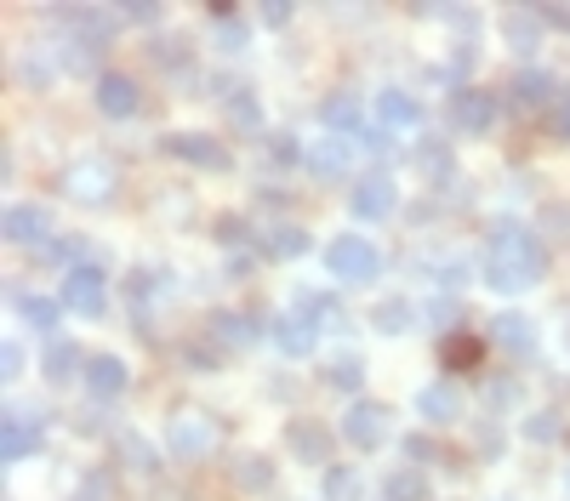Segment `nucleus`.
Segmentation results:
<instances>
[{
  "label": "nucleus",
  "mask_w": 570,
  "mask_h": 501,
  "mask_svg": "<svg viewBox=\"0 0 570 501\" xmlns=\"http://www.w3.org/2000/svg\"><path fill=\"white\" fill-rule=\"evenodd\" d=\"M423 166L434 171V178H445V171H451V155H445L439 143H428V148H423Z\"/></svg>",
  "instance_id": "4c0bfd02"
},
{
  "label": "nucleus",
  "mask_w": 570,
  "mask_h": 501,
  "mask_svg": "<svg viewBox=\"0 0 570 501\" xmlns=\"http://www.w3.org/2000/svg\"><path fill=\"white\" fill-rule=\"evenodd\" d=\"M342 439H349L354 450H377L388 439V411L371 405V399H354L349 416H342Z\"/></svg>",
  "instance_id": "423d86ee"
},
{
  "label": "nucleus",
  "mask_w": 570,
  "mask_h": 501,
  "mask_svg": "<svg viewBox=\"0 0 570 501\" xmlns=\"http://www.w3.org/2000/svg\"><path fill=\"white\" fill-rule=\"evenodd\" d=\"M0 450H7V462H23V456H35L40 450V421H29V416H7V433H0Z\"/></svg>",
  "instance_id": "a211bd4d"
},
{
  "label": "nucleus",
  "mask_w": 570,
  "mask_h": 501,
  "mask_svg": "<svg viewBox=\"0 0 570 501\" xmlns=\"http://www.w3.org/2000/svg\"><path fill=\"white\" fill-rule=\"evenodd\" d=\"M275 337H280V347H286L291 359H308L319 331H314V325H308L303 314H280V319H275Z\"/></svg>",
  "instance_id": "aec40b11"
},
{
  "label": "nucleus",
  "mask_w": 570,
  "mask_h": 501,
  "mask_svg": "<svg viewBox=\"0 0 570 501\" xmlns=\"http://www.w3.org/2000/svg\"><path fill=\"white\" fill-rule=\"evenodd\" d=\"M40 370L52 376V382H69L74 370L86 376V359H81V347H69V342H52V347H46V365H40Z\"/></svg>",
  "instance_id": "cd10ccee"
},
{
  "label": "nucleus",
  "mask_w": 570,
  "mask_h": 501,
  "mask_svg": "<svg viewBox=\"0 0 570 501\" xmlns=\"http://www.w3.org/2000/svg\"><path fill=\"white\" fill-rule=\"evenodd\" d=\"M63 188H69L74 199H104V194H109V171H104V166H74L69 178H63Z\"/></svg>",
  "instance_id": "bb28decb"
},
{
  "label": "nucleus",
  "mask_w": 570,
  "mask_h": 501,
  "mask_svg": "<svg viewBox=\"0 0 570 501\" xmlns=\"http://www.w3.org/2000/svg\"><path fill=\"white\" fill-rule=\"evenodd\" d=\"M58 303L69 314H81V319H104L109 308V296H104V273L97 268H69V280H63V296Z\"/></svg>",
  "instance_id": "7ed1b4c3"
},
{
  "label": "nucleus",
  "mask_w": 570,
  "mask_h": 501,
  "mask_svg": "<svg viewBox=\"0 0 570 501\" xmlns=\"http://www.w3.org/2000/svg\"><path fill=\"white\" fill-rule=\"evenodd\" d=\"M296 308H303V319L314 325V331H319V325H331V319H337V303H331L326 291H296Z\"/></svg>",
  "instance_id": "473e14b6"
},
{
  "label": "nucleus",
  "mask_w": 570,
  "mask_h": 501,
  "mask_svg": "<svg viewBox=\"0 0 570 501\" xmlns=\"http://www.w3.org/2000/svg\"><path fill=\"white\" fill-rule=\"evenodd\" d=\"M46 222L52 217H46L40 206H12L7 211V240L12 245H35V240H46Z\"/></svg>",
  "instance_id": "412c9836"
},
{
  "label": "nucleus",
  "mask_w": 570,
  "mask_h": 501,
  "mask_svg": "<svg viewBox=\"0 0 570 501\" xmlns=\"http://www.w3.org/2000/svg\"><path fill=\"white\" fill-rule=\"evenodd\" d=\"M502 29L513 52H536V35H542V12L536 7H508L502 12Z\"/></svg>",
  "instance_id": "6ab92c4d"
},
{
  "label": "nucleus",
  "mask_w": 570,
  "mask_h": 501,
  "mask_svg": "<svg viewBox=\"0 0 570 501\" xmlns=\"http://www.w3.org/2000/svg\"><path fill=\"white\" fill-rule=\"evenodd\" d=\"M319 114H326V125H331L337 137H360V132H365V125H360L365 109H360V97H354V91H331Z\"/></svg>",
  "instance_id": "f3484780"
},
{
  "label": "nucleus",
  "mask_w": 570,
  "mask_h": 501,
  "mask_svg": "<svg viewBox=\"0 0 570 501\" xmlns=\"http://www.w3.org/2000/svg\"><path fill=\"white\" fill-rule=\"evenodd\" d=\"M439 359L451 365V370H474V365L485 359V337H468V331L445 337V342H439Z\"/></svg>",
  "instance_id": "4be33fe9"
},
{
  "label": "nucleus",
  "mask_w": 570,
  "mask_h": 501,
  "mask_svg": "<svg viewBox=\"0 0 570 501\" xmlns=\"http://www.w3.org/2000/svg\"><path fill=\"white\" fill-rule=\"evenodd\" d=\"M542 268H548V250H542V240L525 229V222H502V229L490 234V245H485V280H490V291L519 296L525 285L542 280Z\"/></svg>",
  "instance_id": "f257e3e1"
},
{
  "label": "nucleus",
  "mask_w": 570,
  "mask_h": 501,
  "mask_svg": "<svg viewBox=\"0 0 570 501\" xmlns=\"http://www.w3.org/2000/svg\"><path fill=\"white\" fill-rule=\"evenodd\" d=\"M383 501H428V479L416 467H393L383 479Z\"/></svg>",
  "instance_id": "b1692460"
},
{
  "label": "nucleus",
  "mask_w": 570,
  "mask_h": 501,
  "mask_svg": "<svg viewBox=\"0 0 570 501\" xmlns=\"http://www.w3.org/2000/svg\"><path fill=\"white\" fill-rule=\"evenodd\" d=\"M411 325H416V308L400 303V296H388V303L377 308V331L383 337H400V331H411Z\"/></svg>",
  "instance_id": "7c9ffc66"
},
{
  "label": "nucleus",
  "mask_w": 570,
  "mask_h": 501,
  "mask_svg": "<svg viewBox=\"0 0 570 501\" xmlns=\"http://www.w3.org/2000/svg\"><path fill=\"white\" fill-rule=\"evenodd\" d=\"M416 411H423V421H457L462 416V393L451 382H428L423 393H416Z\"/></svg>",
  "instance_id": "dca6fc26"
},
{
  "label": "nucleus",
  "mask_w": 570,
  "mask_h": 501,
  "mask_svg": "<svg viewBox=\"0 0 570 501\" xmlns=\"http://www.w3.org/2000/svg\"><path fill=\"white\" fill-rule=\"evenodd\" d=\"M559 97H565V91H559V81H554L548 69H519V74H513V103H519V109H554Z\"/></svg>",
  "instance_id": "1a4fd4ad"
},
{
  "label": "nucleus",
  "mask_w": 570,
  "mask_h": 501,
  "mask_svg": "<svg viewBox=\"0 0 570 501\" xmlns=\"http://www.w3.org/2000/svg\"><path fill=\"white\" fill-rule=\"evenodd\" d=\"M377 120H383V132H411L416 120H423V109H416V97L400 91V86H388L377 97Z\"/></svg>",
  "instance_id": "2eb2a0df"
},
{
  "label": "nucleus",
  "mask_w": 570,
  "mask_h": 501,
  "mask_svg": "<svg viewBox=\"0 0 570 501\" xmlns=\"http://www.w3.org/2000/svg\"><path fill=\"white\" fill-rule=\"evenodd\" d=\"M490 342L508 347L513 359H525L531 347H536V331H531V319H525V314H497V319H490Z\"/></svg>",
  "instance_id": "4468645a"
},
{
  "label": "nucleus",
  "mask_w": 570,
  "mask_h": 501,
  "mask_svg": "<svg viewBox=\"0 0 570 501\" xmlns=\"http://www.w3.org/2000/svg\"><path fill=\"white\" fill-rule=\"evenodd\" d=\"M303 166L319 171V178H342V171L354 166V137H337V132L314 137V143L303 148Z\"/></svg>",
  "instance_id": "0eeeda50"
},
{
  "label": "nucleus",
  "mask_w": 570,
  "mask_h": 501,
  "mask_svg": "<svg viewBox=\"0 0 570 501\" xmlns=\"http://www.w3.org/2000/svg\"><path fill=\"white\" fill-rule=\"evenodd\" d=\"M137 103H143V91L126 81V74H104V81H97V109L104 114L126 120V114H137Z\"/></svg>",
  "instance_id": "ddd939ff"
},
{
  "label": "nucleus",
  "mask_w": 570,
  "mask_h": 501,
  "mask_svg": "<svg viewBox=\"0 0 570 501\" xmlns=\"http://www.w3.org/2000/svg\"><path fill=\"white\" fill-rule=\"evenodd\" d=\"M326 268L337 273L342 285H371L383 273V257H377V245H371L365 234H337L326 245Z\"/></svg>",
  "instance_id": "f03ea898"
},
{
  "label": "nucleus",
  "mask_w": 570,
  "mask_h": 501,
  "mask_svg": "<svg viewBox=\"0 0 570 501\" xmlns=\"http://www.w3.org/2000/svg\"><path fill=\"white\" fill-rule=\"evenodd\" d=\"M326 382H331V388H342V393H354V388L365 382V365H360V354H337V359L326 365Z\"/></svg>",
  "instance_id": "2f4dec72"
},
{
  "label": "nucleus",
  "mask_w": 570,
  "mask_h": 501,
  "mask_svg": "<svg viewBox=\"0 0 570 501\" xmlns=\"http://www.w3.org/2000/svg\"><path fill=\"white\" fill-rule=\"evenodd\" d=\"M291 0H268V7H263V23H275V29H280V23H291Z\"/></svg>",
  "instance_id": "ea45409f"
},
{
  "label": "nucleus",
  "mask_w": 570,
  "mask_h": 501,
  "mask_svg": "<svg viewBox=\"0 0 570 501\" xmlns=\"http://www.w3.org/2000/svg\"><path fill=\"white\" fill-rule=\"evenodd\" d=\"M17 314L35 325V331H58V314L63 303H52V296H17Z\"/></svg>",
  "instance_id": "c756f323"
},
{
  "label": "nucleus",
  "mask_w": 570,
  "mask_h": 501,
  "mask_svg": "<svg viewBox=\"0 0 570 501\" xmlns=\"http://www.w3.org/2000/svg\"><path fill=\"white\" fill-rule=\"evenodd\" d=\"M349 206H354L360 222H383L393 206H400V188H393V178H360Z\"/></svg>",
  "instance_id": "6e6552de"
},
{
  "label": "nucleus",
  "mask_w": 570,
  "mask_h": 501,
  "mask_svg": "<svg viewBox=\"0 0 570 501\" xmlns=\"http://www.w3.org/2000/svg\"><path fill=\"white\" fill-rule=\"evenodd\" d=\"M160 148H166L171 160H189V166H206V171H229L234 166L229 148H222L217 137H206V132H171Z\"/></svg>",
  "instance_id": "20e7f679"
},
{
  "label": "nucleus",
  "mask_w": 570,
  "mask_h": 501,
  "mask_svg": "<svg viewBox=\"0 0 570 501\" xmlns=\"http://www.w3.org/2000/svg\"><path fill=\"white\" fill-rule=\"evenodd\" d=\"M490 120H497V97H490L485 86H457L451 91V125L468 137L490 132Z\"/></svg>",
  "instance_id": "39448f33"
},
{
  "label": "nucleus",
  "mask_w": 570,
  "mask_h": 501,
  "mask_svg": "<svg viewBox=\"0 0 570 501\" xmlns=\"http://www.w3.org/2000/svg\"><path fill=\"white\" fill-rule=\"evenodd\" d=\"M229 120L240 125V132H252V137H263V103H257V97L252 91H229Z\"/></svg>",
  "instance_id": "c85d7f7f"
},
{
  "label": "nucleus",
  "mask_w": 570,
  "mask_h": 501,
  "mask_svg": "<svg viewBox=\"0 0 570 501\" xmlns=\"http://www.w3.org/2000/svg\"><path fill=\"white\" fill-rule=\"evenodd\" d=\"M548 125H554V137H565V143H570V91H565V97H559V103H554Z\"/></svg>",
  "instance_id": "e433bc0d"
},
{
  "label": "nucleus",
  "mask_w": 570,
  "mask_h": 501,
  "mask_svg": "<svg viewBox=\"0 0 570 501\" xmlns=\"http://www.w3.org/2000/svg\"><path fill=\"white\" fill-rule=\"evenodd\" d=\"M86 388L97 399H120L126 393V359H114V354H86Z\"/></svg>",
  "instance_id": "f8f14e48"
},
{
  "label": "nucleus",
  "mask_w": 570,
  "mask_h": 501,
  "mask_svg": "<svg viewBox=\"0 0 570 501\" xmlns=\"http://www.w3.org/2000/svg\"><path fill=\"white\" fill-rule=\"evenodd\" d=\"M559 433H565L559 411H536V416H525V439H531V444H554Z\"/></svg>",
  "instance_id": "72a5a7b5"
},
{
  "label": "nucleus",
  "mask_w": 570,
  "mask_h": 501,
  "mask_svg": "<svg viewBox=\"0 0 570 501\" xmlns=\"http://www.w3.org/2000/svg\"><path fill=\"white\" fill-rule=\"evenodd\" d=\"M240 479H245V485H275V467H268V462H245Z\"/></svg>",
  "instance_id": "58836bf2"
},
{
  "label": "nucleus",
  "mask_w": 570,
  "mask_h": 501,
  "mask_svg": "<svg viewBox=\"0 0 570 501\" xmlns=\"http://www.w3.org/2000/svg\"><path fill=\"white\" fill-rule=\"evenodd\" d=\"M211 337L229 342V347H252L257 342V319H245V314H211Z\"/></svg>",
  "instance_id": "a878e982"
},
{
  "label": "nucleus",
  "mask_w": 570,
  "mask_h": 501,
  "mask_svg": "<svg viewBox=\"0 0 570 501\" xmlns=\"http://www.w3.org/2000/svg\"><path fill=\"white\" fill-rule=\"evenodd\" d=\"M0 370H7V376H17V370H23V347H17V342L0 347Z\"/></svg>",
  "instance_id": "79ce46f5"
},
{
  "label": "nucleus",
  "mask_w": 570,
  "mask_h": 501,
  "mask_svg": "<svg viewBox=\"0 0 570 501\" xmlns=\"http://www.w3.org/2000/svg\"><path fill=\"white\" fill-rule=\"evenodd\" d=\"M263 250H268V257H303L308 234L296 229V222H268V229H263Z\"/></svg>",
  "instance_id": "5701e85b"
},
{
  "label": "nucleus",
  "mask_w": 570,
  "mask_h": 501,
  "mask_svg": "<svg viewBox=\"0 0 570 501\" xmlns=\"http://www.w3.org/2000/svg\"><path fill=\"white\" fill-rule=\"evenodd\" d=\"M405 450H411V462H428V456H434L428 439H405Z\"/></svg>",
  "instance_id": "37998d69"
},
{
  "label": "nucleus",
  "mask_w": 570,
  "mask_h": 501,
  "mask_svg": "<svg viewBox=\"0 0 570 501\" xmlns=\"http://www.w3.org/2000/svg\"><path fill=\"white\" fill-rule=\"evenodd\" d=\"M286 444H291L296 462H314V467H326V456H331V433L319 428V421H291Z\"/></svg>",
  "instance_id": "9b49d317"
},
{
  "label": "nucleus",
  "mask_w": 570,
  "mask_h": 501,
  "mask_svg": "<svg viewBox=\"0 0 570 501\" xmlns=\"http://www.w3.org/2000/svg\"><path fill=\"white\" fill-rule=\"evenodd\" d=\"M354 490V467H326V501H342Z\"/></svg>",
  "instance_id": "f704fd0d"
},
{
  "label": "nucleus",
  "mask_w": 570,
  "mask_h": 501,
  "mask_svg": "<svg viewBox=\"0 0 570 501\" xmlns=\"http://www.w3.org/2000/svg\"><path fill=\"white\" fill-rule=\"evenodd\" d=\"M217 240L240 245V240H245V222H240V217H217Z\"/></svg>",
  "instance_id": "a19ab883"
},
{
  "label": "nucleus",
  "mask_w": 570,
  "mask_h": 501,
  "mask_svg": "<svg viewBox=\"0 0 570 501\" xmlns=\"http://www.w3.org/2000/svg\"><path fill=\"white\" fill-rule=\"evenodd\" d=\"M166 450H171V456H183V462H194V456H206V450H217V428H211V421H171Z\"/></svg>",
  "instance_id": "9d476101"
},
{
  "label": "nucleus",
  "mask_w": 570,
  "mask_h": 501,
  "mask_svg": "<svg viewBox=\"0 0 570 501\" xmlns=\"http://www.w3.org/2000/svg\"><path fill=\"white\" fill-rule=\"evenodd\" d=\"M206 17L217 23V35H222L217 46H222V52H240V46L252 40V35H245V23L234 17V7H229V0H211V7H206Z\"/></svg>",
  "instance_id": "393cba45"
},
{
  "label": "nucleus",
  "mask_w": 570,
  "mask_h": 501,
  "mask_svg": "<svg viewBox=\"0 0 570 501\" xmlns=\"http://www.w3.org/2000/svg\"><path fill=\"white\" fill-rule=\"evenodd\" d=\"M114 17L120 23H155L160 7H155V0H132V7H114Z\"/></svg>",
  "instance_id": "c9c22d12"
}]
</instances>
